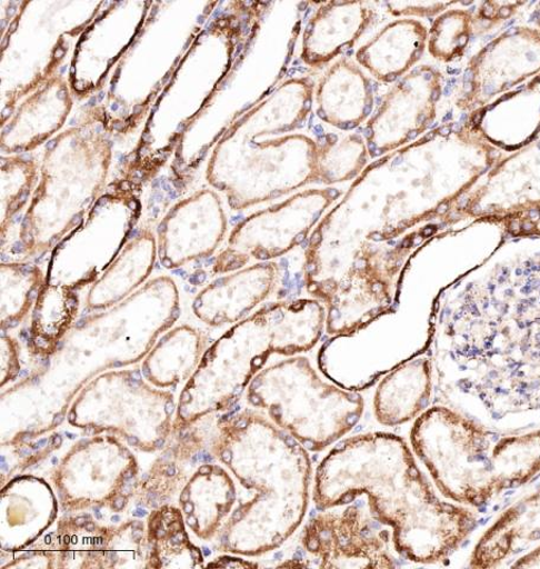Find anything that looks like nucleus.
<instances>
[{"mask_svg": "<svg viewBox=\"0 0 540 569\" xmlns=\"http://www.w3.org/2000/svg\"><path fill=\"white\" fill-rule=\"evenodd\" d=\"M433 391V368L427 356H417L396 367L378 383L373 411L378 422L401 426L418 419Z\"/></svg>", "mask_w": 540, "mask_h": 569, "instance_id": "2eb2a0df", "label": "nucleus"}, {"mask_svg": "<svg viewBox=\"0 0 540 569\" xmlns=\"http://www.w3.org/2000/svg\"><path fill=\"white\" fill-rule=\"evenodd\" d=\"M316 83L288 79L232 124L214 148L208 183L244 210L320 184V149L327 131L313 124Z\"/></svg>", "mask_w": 540, "mask_h": 569, "instance_id": "f03ea898", "label": "nucleus"}, {"mask_svg": "<svg viewBox=\"0 0 540 569\" xmlns=\"http://www.w3.org/2000/svg\"><path fill=\"white\" fill-rule=\"evenodd\" d=\"M496 14V10L491 7L490 3L486 4V8L483 9V16L486 18H492Z\"/></svg>", "mask_w": 540, "mask_h": 569, "instance_id": "b1692460", "label": "nucleus"}, {"mask_svg": "<svg viewBox=\"0 0 540 569\" xmlns=\"http://www.w3.org/2000/svg\"><path fill=\"white\" fill-rule=\"evenodd\" d=\"M94 527H96V526H94V523H89V525L87 526V529H88V530H93V529H94Z\"/></svg>", "mask_w": 540, "mask_h": 569, "instance_id": "cd10ccee", "label": "nucleus"}, {"mask_svg": "<svg viewBox=\"0 0 540 569\" xmlns=\"http://www.w3.org/2000/svg\"><path fill=\"white\" fill-rule=\"evenodd\" d=\"M189 497H190L189 492L188 491L184 492L183 496H182V502H188L189 501Z\"/></svg>", "mask_w": 540, "mask_h": 569, "instance_id": "a878e982", "label": "nucleus"}, {"mask_svg": "<svg viewBox=\"0 0 540 569\" xmlns=\"http://www.w3.org/2000/svg\"><path fill=\"white\" fill-rule=\"evenodd\" d=\"M514 568H540V546H538L528 555L519 558L514 563Z\"/></svg>", "mask_w": 540, "mask_h": 569, "instance_id": "5701e85b", "label": "nucleus"}, {"mask_svg": "<svg viewBox=\"0 0 540 569\" xmlns=\"http://www.w3.org/2000/svg\"><path fill=\"white\" fill-rule=\"evenodd\" d=\"M511 12H512V11H511L510 9H502V10H501V16H502V17H508V16H510V14H511Z\"/></svg>", "mask_w": 540, "mask_h": 569, "instance_id": "393cba45", "label": "nucleus"}, {"mask_svg": "<svg viewBox=\"0 0 540 569\" xmlns=\"http://www.w3.org/2000/svg\"><path fill=\"white\" fill-rule=\"evenodd\" d=\"M376 18V9L367 2L320 3L302 33L301 61L312 68L334 62L353 48Z\"/></svg>", "mask_w": 540, "mask_h": 569, "instance_id": "ddd939ff", "label": "nucleus"}, {"mask_svg": "<svg viewBox=\"0 0 540 569\" xmlns=\"http://www.w3.org/2000/svg\"><path fill=\"white\" fill-rule=\"evenodd\" d=\"M440 97V74L431 68L412 70L396 82L367 121L370 158L402 149L429 128Z\"/></svg>", "mask_w": 540, "mask_h": 569, "instance_id": "9d476101", "label": "nucleus"}, {"mask_svg": "<svg viewBox=\"0 0 540 569\" xmlns=\"http://www.w3.org/2000/svg\"><path fill=\"white\" fill-rule=\"evenodd\" d=\"M367 496L374 518L389 527L396 551L409 561L438 563L471 536L478 516L449 503L430 487L408 443L374 432L340 441L314 476L313 501L326 509Z\"/></svg>", "mask_w": 540, "mask_h": 569, "instance_id": "f257e3e1", "label": "nucleus"}, {"mask_svg": "<svg viewBox=\"0 0 540 569\" xmlns=\"http://www.w3.org/2000/svg\"><path fill=\"white\" fill-rule=\"evenodd\" d=\"M228 233V219L220 194L212 189L198 190L178 202L157 229L160 263L177 270L188 263L212 257Z\"/></svg>", "mask_w": 540, "mask_h": 569, "instance_id": "9b49d317", "label": "nucleus"}, {"mask_svg": "<svg viewBox=\"0 0 540 569\" xmlns=\"http://www.w3.org/2000/svg\"><path fill=\"white\" fill-rule=\"evenodd\" d=\"M410 441L442 496L464 507L488 506L540 472V429L501 433L446 406L427 409Z\"/></svg>", "mask_w": 540, "mask_h": 569, "instance_id": "20e7f679", "label": "nucleus"}, {"mask_svg": "<svg viewBox=\"0 0 540 569\" xmlns=\"http://www.w3.org/2000/svg\"><path fill=\"white\" fill-rule=\"evenodd\" d=\"M102 110L61 133L46 150L40 183L20 230L18 253L41 256L79 227L102 192L112 164V144Z\"/></svg>", "mask_w": 540, "mask_h": 569, "instance_id": "39448f33", "label": "nucleus"}, {"mask_svg": "<svg viewBox=\"0 0 540 569\" xmlns=\"http://www.w3.org/2000/svg\"><path fill=\"white\" fill-rule=\"evenodd\" d=\"M383 526L351 501L318 509L303 528L301 545L320 568H391L392 532Z\"/></svg>", "mask_w": 540, "mask_h": 569, "instance_id": "1a4fd4ad", "label": "nucleus"}, {"mask_svg": "<svg viewBox=\"0 0 540 569\" xmlns=\"http://www.w3.org/2000/svg\"><path fill=\"white\" fill-rule=\"evenodd\" d=\"M220 457L257 493L232 515L224 546L256 556L283 545L308 513L312 462L293 437L254 412L221 422Z\"/></svg>", "mask_w": 540, "mask_h": 569, "instance_id": "7ed1b4c3", "label": "nucleus"}, {"mask_svg": "<svg viewBox=\"0 0 540 569\" xmlns=\"http://www.w3.org/2000/svg\"><path fill=\"white\" fill-rule=\"evenodd\" d=\"M157 258L153 231L141 229L100 274L89 293L90 306L100 307L103 300L121 298L139 288L152 274Z\"/></svg>", "mask_w": 540, "mask_h": 569, "instance_id": "a211bd4d", "label": "nucleus"}, {"mask_svg": "<svg viewBox=\"0 0 540 569\" xmlns=\"http://www.w3.org/2000/svg\"><path fill=\"white\" fill-rule=\"evenodd\" d=\"M316 116L329 127L349 132L368 121L372 114V86L356 62L336 60L314 88Z\"/></svg>", "mask_w": 540, "mask_h": 569, "instance_id": "4468645a", "label": "nucleus"}, {"mask_svg": "<svg viewBox=\"0 0 540 569\" xmlns=\"http://www.w3.org/2000/svg\"><path fill=\"white\" fill-rule=\"evenodd\" d=\"M247 399L312 452L346 437L364 413L362 396L322 380L300 353L260 371L249 386Z\"/></svg>", "mask_w": 540, "mask_h": 569, "instance_id": "0eeeda50", "label": "nucleus"}, {"mask_svg": "<svg viewBox=\"0 0 540 569\" xmlns=\"http://www.w3.org/2000/svg\"><path fill=\"white\" fill-rule=\"evenodd\" d=\"M186 512H191L193 510V507L191 503H187L184 507Z\"/></svg>", "mask_w": 540, "mask_h": 569, "instance_id": "bb28decb", "label": "nucleus"}, {"mask_svg": "<svg viewBox=\"0 0 540 569\" xmlns=\"http://www.w3.org/2000/svg\"><path fill=\"white\" fill-rule=\"evenodd\" d=\"M280 264L254 263L211 281L193 302L198 317L214 327L236 323L279 288Z\"/></svg>", "mask_w": 540, "mask_h": 569, "instance_id": "f8f14e48", "label": "nucleus"}, {"mask_svg": "<svg viewBox=\"0 0 540 569\" xmlns=\"http://www.w3.org/2000/svg\"><path fill=\"white\" fill-rule=\"evenodd\" d=\"M424 28L410 20L389 23L356 52V61L378 81L400 80L422 57Z\"/></svg>", "mask_w": 540, "mask_h": 569, "instance_id": "f3484780", "label": "nucleus"}, {"mask_svg": "<svg viewBox=\"0 0 540 569\" xmlns=\"http://www.w3.org/2000/svg\"><path fill=\"white\" fill-rule=\"evenodd\" d=\"M466 16L452 12L442 16L431 30L429 49L431 56L441 60L459 57L468 42Z\"/></svg>", "mask_w": 540, "mask_h": 569, "instance_id": "4be33fe9", "label": "nucleus"}, {"mask_svg": "<svg viewBox=\"0 0 540 569\" xmlns=\"http://www.w3.org/2000/svg\"><path fill=\"white\" fill-rule=\"evenodd\" d=\"M48 278L38 264L28 261L2 263L3 325L20 320L40 297Z\"/></svg>", "mask_w": 540, "mask_h": 569, "instance_id": "aec40b11", "label": "nucleus"}, {"mask_svg": "<svg viewBox=\"0 0 540 569\" xmlns=\"http://www.w3.org/2000/svg\"><path fill=\"white\" fill-rule=\"evenodd\" d=\"M366 138L357 133L327 132L320 149V184L332 187L356 180L369 163Z\"/></svg>", "mask_w": 540, "mask_h": 569, "instance_id": "6ab92c4d", "label": "nucleus"}, {"mask_svg": "<svg viewBox=\"0 0 540 569\" xmlns=\"http://www.w3.org/2000/svg\"><path fill=\"white\" fill-rule=\"evenodd\" d=\"M341 194L343 192L332 187L302 190L290 199L251 213L230 231L211 272L223 276L291 253L309 241L318 223Z\"/></svg>", "mask_w": 540, "mask_h": 569, "instance_id": "6e6552de", "label": "nucleus"}, {"mask_svg": "<svg viewBox=\"0 0 540 569\" xmlns=\"http://www.w3.org/2000/svg\"><path fill=\"white\" fill-rule=\"evenodd\" d=\"M40 177L39 164L20 154L2 158V240L18 212L30 199L31 191Z\"/></svg>", "mask_w": 540, "mask_h": 569, "instance_id": "412c9836", "label": "nucleus"}, {"mask_svg": "<svg viewBox=\"0 0 540 569\" xmlns=\"http://www.w3.org/2000/svg\"><path fill=\"white\" fill-rule=\"evenodd\" d=\"M537 541H540V488L503 511L482 533L470 567H498Z\"/></svg>", "mask_w": 540, "mask_h": 569, "instance_id": "dca6fc26", "label": "nucleus"}, {"mask_svg": "<svg viewBox=\"0 0 540 569\" xmlns=\"http://www.w3.org/2000/svg\"><path fill=\"white\" fill-rule=\"evenodd\" d=\"M323 332L327 311L317 299H286L263 307L206 353L198 376L203 411L231 406L270 356L308 352Z\"/></svg>", "mask_w": 540, "mask_h": 569, "instance_id": "423d86ee", "label": "nucleus"}]
</instances>
